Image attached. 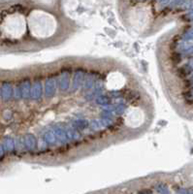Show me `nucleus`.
I'll return each instance as SVG.
<instances>
[{
    "label": "nucleus",
    "mask_w": 193,
    "mask_h": 194,
    "mask_svg": "<svg viewBox=\"0 0 193 194\" xmlns=\"http://www.w3.org/2000/svg\"><path fill=\"white\" fill-rule=\"evenodd\" d=\"M184 38L186 39H192L193 38V30H190L189 32H187L186 34V36H184Z\"/></svg>",
    "instance_id": "nucleus-1"
},
{
    "label": "nucleus",
    "mask_w": 193,
    "mask_h": 194,
    "mask_svg": "<svg viewBox=\"0 0 193 194\" xmlns=\"http://www.w3.org/2000/svg\"><path fill=\"white\" fill-rule=\"evenodd\" d=\"M187 17H188V18H189L190 20H193V12L190 13V14L187 16Z\"/></svg>",
    "instance_id": "nucleus-2"
},
{
    "label": "nucleus",
    "mask_w": 193,
    "mask_h": 194,
    "mask_svg": "<svg viewBox=\"0 0 193 194\" xmlns=\"http://www.w3.org/2000/svg\"><path fill=\"white\" fill-rule=\"evenodd\" d=\"M3 153H4V150H3V148H2L1 146H0V156L3 155Z\"/></svg>",
    "instance_id": "nucleus-3"
},
{
    "label": "nucleus",
    "mask_w": 193,
    "mask_h": 194,
    "mask_svg": "<svg viewBox=\"0 0 193 194\" xmlns=\"http://www.w3.org/2000/svg\"><path fill=\"white\" fill-rule=\"evenodd\" d=\"M189 66H190V67H191V69H193V59L189 62Z\"/></svg>",
    "instance_id": "nucleus-4"
},
{
    "label": "nucleus",
    "mask_w": 193,
    "mask_h": 194,
    "mask_svg": "<svg viewBox=\"0 0 193 194\" xmlns=\"http://www.w3.org/2000/svg\"><path fill=\"white\" fill-rule=\"evenodd\" d=\"M0 95H1V92H0Z\"/></svg>",
    "instance_id": "nucleus-5"
},
{
    "label": "nucleus",
    "mask_w": 193,
    "mask_h": 194,
    "mask_svg": "<svg viewBox=\"0 0 193 194\" xmlns=\"http://www.w3.org/2000/svg\"><path fill=\"white\" fill-rule=\"evenodd\" d=\"M192 80H193V77H192Z\"/></svg>",
    "instance_id": "nucleus-6"
}]
</instances>
